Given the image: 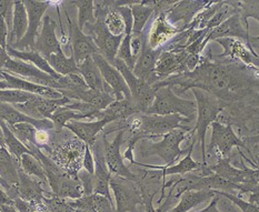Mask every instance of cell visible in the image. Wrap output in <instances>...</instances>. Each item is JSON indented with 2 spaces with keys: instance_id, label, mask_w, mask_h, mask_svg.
Returning a JSON list of instances; mask_svg holds the SVG:
<instances>
[{
  "instance_id": "cell-1",
  "label": "cell",
  "mask_w": 259,
  "mask_h": 212,
  "mask_svg": "<svg viewBox=\"0 0 259 212\" xmlns=\"http://www.w3.org/2000/svg\"><path fill=\"white\" fill-rule=\"evenodd\" d=\"M86 146L85 142L64 128L63 130H50L49 144L41 151L61 169L71 175H78L82 169Z\"/></svg>"
},
{
  "instance_id": "cell-2",
  "label": "cell",
  "mask_w": 259,
  "mask_h": 212,
  "mask_svg": "<svg viewBox=\"0 0 259 212\" xmlns=\"http://www.w3.org/2000/svg\"><path fill=\"white\" fill-rule=\"evenodd\" d=\"M197 138L191 135V131L185 129H175L162 136L158 142H151L148 139H143L136 144L139 154L143 158L156 155L162 160L165 167H170L183 154H187L195 147Z\"/></svg>"
},
{
  "instance_id": "cell-3",
  "label": "cell",
  "mask_w": 259,
  "mask_h": 212,
  "mask_svg": "<svg viewBox=\"0 0 259 212\" xmlns=\"http://www.w3.org/2000/svg\"><path fill=\"white\" fill-rule=\"evenodd\" d=\"M196 103H197V116L196 124L191 130V135L197 138L200 143L201 150V164L207 167L206 161V136L207 130L209 129L212 122L218 121L221 114L225 109L224 102L212 96L209 92L201 90V89H191Z\"/></svg>"
},
{
  "instance_id": "cell-4",
  "label": "cell",
  "mask_w": 259,
  "mask_h": 212,
  "mask_svg": "<svg viewBox=\"0 0 259 212\" xmlns=\"http://www.w3.org/2000/svg\"><path fill=\"white\" fill-rule=\"evenodd\" d=\"M210 129L211 137L209 143L206 147V161L211 157L216 159V161L221 158H229V154L234 148L249 150L243 138H239L236 135L232 124L215 121L211 124Z\"/></svg>"
},
{
  "instance_id": "cell-5",
  "label": "cell",
  "mask_w": 259,
  "mask_h": 212,
  "mask_svg": "<svg viewBox=\"0 0 259 212\" xmlns=\"http://www.w3.org/2000/svg\"><path fill=\"white\" fill-rule=\"evenodd\" d=\"M146 114L159 116L180 115L194 121L197 116V103L178 97L172 91L171 87H161L156 90L154 102Z\"/></svg>"
},
{
  "instance_id": "cell-6",
  "label": "cell",
  "mask_w": 259,
  "mask_h": 212,
  "mask_svg": "<svg viewBox=\"0 0 259 212\" xmlns=\"http://www.w3.org/2000/svg\"><path fill=\"white\" fill-rule=\"evenodd\" d=\"M112 66H115L117 70L122 75L125 79L129 91L132 94V100L137 108L139 114H146L148 109L151 107L154 100L156 90L153 86H150L148 82H146L143 79H139L138 77L134 75L132 69H129L127 65L119 59H115Z\"/></svg>"
},
{
  "instance_id": "cell-7",
  "label": "cell",
  "mask_w": 259,
  "mask_h": 212,
  "mask_svg": "<svg viewBox=\"0 0 259 212\" xmlns=\"http://www.w3.org/2000/svg\"><path fill=\"white\" fill-rule=\"evenodd\" d=\"M109 186L115 198V212H138V205H144L139 181L111 176Z\"/></svg>"
},
{
  "instance_id": "cell-8",
  "label": "cell",
  "mask_w": 259,
  "mask_h": 212,
  "mask_svg": "<svg viewBox=\"0 0 259 212\" xmlns=\"http://www.w3.org/2000/svg\"><path fill=\"white\" fill-rule=\"evenodd\" d=\"M126 135L125 130L117 131V135L114 138V140L108 141L107 140V136L104 132H101L103 136V143H104V154L106 165L108 167L111 176H117L125 178L128 180L133 181H139V177L137 174H135L129 167L125 165L123 157L120 152V148L123 143V137Z\"/></svg>"
},
{
  "instance_id": "cell-9",
  "label": "cell",
  "mask_w": 259,
  "mask_h": 212,
  "mask_svg": "<svg viewBox=\"0 0 259 212\" xmlns=\"http://www.w3.org/2000/svg\"><path fill=\"white\" fill-rule=\"evenodd\" d=\"M82 31L93 39L96 47L98 49V52L108 63L111 65L114 64L123 36L116 37L111 35L107 29L103 19H97L93 25H86Z\"/></svg>"
},
{
  "instance_id": "cell-10",
  "label": "cell",
  "mask_w": 259,
  "mask_h": 212,
  "mask_svg": "<svg viewBox=\"0 0 259 212\" xmlns=\"http://www.w3.org/2000/svg\"><path fill=\"white\" fill-rule=\"evenodd\" d=\"M215 42L223 47L224 51L215 56L208 54L211 58L227 59L234 61V63L259 69V56L252 51L244 41L234 38H223L217 39Z\"/></svg>"
},
{
  "instance_id": "cell-11",
  "label": "cell",
  "mask_w": 259,
  "mask_h": 212,
  "mask_svg": "<svg viewBox=\"0 0 259 212\" xmlns=\"http://www.w3.org/2000/svg\"><path fill=\"white\" fill-rule=\"evenodd\" d=\"M182 28H177L168 20L166 13L156 14L153 16L148 29L144 30L148 46L154 49H164L172 39L182 32Z\"/></svg>"
},
{
  "instance_id": "cell-12",
  "label": "cell",
  "mask_w": 259,
  "mask_h": 212,
  "mask_svg": "<svg viewBox=\"0 0 259 212\" xmlns=\"http://www.w3.org/2000/svg\"><path fill=\"white\" fill-rule=\"evenodd\" d=\"M24 4L28 14V29L25 37L19 42H17L10 47L17 50H33L41 20L45 17V13L50 7V5H53V2L26 0Z\"/></svg>"
},
{
  "instance_id": "cell-13",
  "label": "cell",
  "mask_w": 259,
  "mask_h": 212,
  "mask_svg": "<svg viewBox=\"0 0 259 212\" xmlns=\"http://www.w3.org/2000/svg\"><path fill=\"white\" fill-rule=\"evenodd\" d=\"M48 185L52 188L53 196L76 200L85 196L82 183L78 175H71L61 169L60 171L47 176Z\"/></svg>"
},
{
  "instance_id": "cell-14",
  "label": "cell",
  "mask_w": 259,
  "mask_h": 212,
  "mask_svg": "<svg viewBox=\"0 0 259 212\" xmlns=\"http://www.w3.org/2000/svg\"><path fill=\"white\" fill-rule=\"evenodd\" d=\"M223 38H234L239 39L248 46L249 38V24L243 16V9L230 16L228 19L225 20L221 26L212 29L206 38L207 43L216 41L217 39Z\"/></svg>"
},
{
  "instance_id": "cell-15",
  "label": "cell",
  "mask_w": 259,
  "mask_h": 212,
  "mask_svg": "<svg viewBox=\"0 0 259 212\" xmlns=\"http://www.w3.org/2000/svg\"><path fill=\"white\" fill-rule=\"evenodd\" d=\"M4 71L13 76L24 78V79L33 83H37V85L46 86L53 89H57L58 87L57 80L60 77L59 76L58 78H56V77L50 76L46 74V72H44L39 68H37L36 66H33L29 63H26V61L14 59V58H10L7 61Z\"/></svg>"
},
{
  "instance_id": "cell-16",
  "label": "cell",
  "mask_w": 259,
  "mask_h": 212,
  "mask_svg": "<svg viewBox=\"0 0 259 212\" xmlns=\"http://www.w3.org/2000/svg\"><path fill=\"white\" fill-rule=\"evenodd\" d=\"M71 102L72 100L67 97H63L61 99H48L40 96H35L32 99L28 100L27 102L13 105L20 113L27 115L28 117H31L33 119L50 120L56 110Z\"/></svg>"
},
{
  "instance_id": "cell-17",
  "label": "cell",
  "mask_w": 259,
  "mask_h": 212,
  "mask_svg": "<svg viewBox=\"0 0 259 212\" xmlns=\"http://www.w3.org/2000/svg\"><path fill=\"white\" fill-rule=\"evenodd\" d=\"M93 59L96 65H97L105 83L110 88L111 92L114 93L115 99H132V94L131 91H129L127 83L116 67L108 63L99 52L95 54L93 56Z\"/></svg>"
},
{
  "instance_id": "cell-18",
  "label": "cell",
  "mask_w": 259,
  "mask_h": 212,
  "mask_svg": "<svg viewBox=\"0 0 259 212\" xmlns=\"http://www.w3.org/2000/svg\"><path fill=\"white\" fill-rule=\"evenodd\" d=\"M65 14L69 25V40L71 44V56L74 57L76 64L80 65L87 58L93 57L95 54L98 52L93 39L87 36L77 24L72 22L69 18V15L65 9Z\"/></svg>"
},
{
  "instance_id": "cell-19",
  "label": "cell",
  "mask_w": 259,
  "mask_h": 212,
  "mask_svg": "<svg viewBox=\"0 0 259 212\" xmlns=\"http://www.w3.org/2000/svg\"><path fill=\"white\" fill-rule=\"evenodd\" d=\"M161 51L162 49L154 50L148 46L145 33L143 32L142 51H140L138 56L136 65L134 67L133 72L135 76L139 78V79L145 80L153 87L157 82H158V79H157V77L155 75V68H156L157 59H158Z\"/></svg>"
},
{
  "instance_id": "cell-20",
  "label": "cell",
  "mask_w": 259,
  "mask_h": 212,
  "mask_svg": "<svg viewBox=\"0 0 259 212\" xmlns=\"http://www.w3.org/2000/svg\"><path fill=\"white\" fill-rule=\"evenodd\" d=\"M56 29H57V22L50 16H45L41 30L38 33L35 47H33V50H36L45 58H48L50 55L63 51L61 42L56 35Z\"/></svg>"
},
{
  "instance_id": "cell-21",
  "label": "cell",
  "mask_w": 259,
  "mask_h": 212,
  "mask_svg": "<svg viewBox=\"0 0 259 212\" xmlns=\"http://www.w3.org/2000/svg\"><path fill=\"white\" fill-rule=\"evenodd\" d=\"M42 186H46L37 178L28 176L24 171L19 169V180L16 189L18 197L24 201L30 204L42 203L44 197H53L52 192L45 191Z\"/></svg>"
},
{
  "instance_id": "cell-22",
  "label": "cell",
  "mask_w": 259,
  "mask_h": 212,
  "mask_svg": "<svg viewBox=\"0 0 259 212\" xmlns=\"http://www.w3.org/2000/svg\"><path fill=\"white\" fill-rule=\"evenodd\" d=\"M208 3L209 2H206V0H180V2H176L171 9L166 13L167 18L172 25L183 21L184 26L182 28H185L193 21L197 14L206 7Z\"/></svg>"
},
{
  "instance_id": "cell-23",
  "label": "cell",
  "mask_w": 259,
  "mask_h": 212,
  "mask_svg": "<svg viewBox=\"0 0 259 212\" xmlns=\"http://www.w3.org/2000/svg\"><path fill=\"white\" fill-rule=\"evenodd\" d=\"M0 121H4L7 126H14L17 124H30L36 127L38 130H54L55 126L52 120L44 119L38 120L33 119L31 117L20 113L17 110L13 104L10 103H0Z\"/></svg>"
},
{
  "instance_id": "cell-24",
  "label": "cell",
  "mask_w": 259,
  "mask_h": 212,
  "mask_svg": "<svg viewBox=\"0 0 259 212\" xmlns=\"http://www.w3.org/2000/svg\"><path fill=\"white\" fill-rule=\"evenodd\" d=\"M108 124V121L105 119L90 121V122H83V121H70L66 125L69 131H71L74 135L79 138L81 141L85 142L87 146L92 147L93 144L97 140L100 133L104 131Z\"/></svg>"
},
{
  "instance_id": "cell-25",
  "label": "cell",
  "mask_w": 259,
  "mask_h": 212,
  "mask_svg": "<svg viewBox=\"0 0 259 212\" xmlns=\"http://www.w3.org/2000/svg\"><path fill=\"white\" fill-rule=\"evenodd\" d=\"M193 150L194 147L189 150V152L185 155V157L179 161L177 165H172L170 167H165V166H155V165H147V164H142V163H135L134 166L136 167H142L144 169H156L160 171L161 177L164 178L166 176H185L190 172L199 171L202 167L201 163H197L193 159Z\"/></svg>"
},
{
  "instance_id": "cell-26",
  "label": "cell",
  "mask_w": 259,
  "mask_h": 212,
  "mask_svg": "<svg viewBox=\"0 0 259 212\" xmlns=\"http://www.w3.org/2000/svg\"><path fill=\"white\" fill-rule=\"evenodd\" d=\"M3 77H4V80L8 82L10 89H17V90L26 91L32 94H36V96H40L48 99H61L64 97L63 94L56 90V89L49 88L46 86H41V85H37V83L28 81L24 79V78L13 76L10 74H7V72L5 71H3Z\"/></svg>"
},
{
  "instance_id": "cell-27",
  "label": "cell",
  "mask_w": 259,
  "mask_h": 212,
  "mask_svg": "<svg viewBox=\"0 0 259 212\" xmlns=\"http://www.w3.org/2000/svg\"><path fill=\"white\" fill-rule=\"evenodd\" d=\"M68 201L75 212H115L114 202L101 194L93 193Z\"/></svg>"
},
{
  "instance_id": "cell-28",
  "label": "cell",
  "mask_w": 259,
  "mask_h": 212,
  "mask_svg": "<svg viewBox=\"0 0 259 212\" xmlns=\"http://www.w3.org/2000/svg\"><path fill=\"white\" fill-rule=\"evenodd\" d=\"M139 114L137 108L135 107L132 99H121L115 100L110 105H108L105 110L100 111L99 119H105L108 121V124L112 122L125 121L129 117Z\"/></svg>"
},
{
  "instance_id": "cell-29",
  "label": "cell",
  "mask_w": 259,
  "mask_h": 212,
  "mask_svg": "<svg viewBox=\"0 0 259 212\" xmlns=\"http://www.w3.org/2000/svg\"><path fill=\"white\" fill-rule=\"evenodd\" d=\"M78 69H79V75L82 77V79L85 80L86 85L89 87V89L111 92L110 88L106 85L103 77H101L100 71L98 69L97 65H96V63L94 61L93 57L87 58L83 63L78 65Z\"/></svg>"
},
{
  "instance_id": "cell-30",
  "label": "cell",
  "mask_w": 259,
  "mask_h": 212,
  "mask_svg": "<svg viewBox=\"0 0 259 212\" xmlns=\"http://www.w3.org/2000/svg\"><path fill=\"white\" fill-rule=\"evenodd\" d=\"M28 29V14L24 2L18 0L14 5L13 28L8 36V46L19 42L25 37Z\"/></svg>"
},
{
  "instance_id": "cell-31",
  "label": "cell",
  "mask_w": 259,
  "mask_h": 212,
  "mask_svg": "<svg viewBox=\"0 0 259 212\" xmlns=\"http://www.w3.org/2000/svg\"><path fill=\"white\" fill-rule=\"evenodd\" d=\"M20 164L7 148L0 147V178L10 186L16 187L19 180Z\"/></svg>"
},
{
  "instance_id": "cell-32",
  "label": "cell",
  "mask_w": 259,
  "mask_h": 212,
  "mask_svg": "<svg viewBox=\"0 0 259 212\" xmlns=\"http://www.w3.org/2000/svg\"><path fill=\"white\" fill-rule=\"evenodd\" d=\"M7 54L10 56V58L14 59H19L22 61H26V63H29L33 66H36L37 68L40 69L41 71L46 72V74L58 78L60 75L56 74L55 70L49 66L47 59L42 57V56L39 54L36 50H17L13 47L7 46Z\"/></svg>"
},
{
  "instance_id": "cell-33",
  "label": "cell",
  "mask_w": 259,
  "mask_h": 212,
  "mask_svg": "<svg viewBox=\"0 0 259 212\" xmlns=\"http://www.w3.org/2000/svg\"><path fill=\"white\" fill-rule=\"evenodd\" d=\"M215 191H207V190H190L186 191L182 197H180L177 204L169 212H188L194 209L197 205L204 202L210 201L215 197Z\"/></svg>"
},
{
  "instance_id": "cell-34",
  "label": "cell",
  "mask_w": 259,
  "mask_h": 212,
  "mask_svg": "<svg viewBox=\"0 0 259 212\" xmlns=\"http://www.w3.org/2000/svg\"><path fill=\"white\" fill-rule=\"evenodd\" d=\"M131 9L134 18L133 36H142L146 25L155 14L154 8L151 7L149 0H147V2L138 0V2H135L131 6Z\"/></svg>"
},
{
  "instance_id": "cell-35",
  "label": "cell",
  "mask_w": 259,
  "mask_h": 212,
  "mask_svg": "<svg viewBox=\"0 0 259 212\" xmlns=\"http://www.w3.org/2000/svg\"><path fill=\"white\" fill-rule=\"evenodd\" d=\"M46 59L56 74L60 76H68L74 74L79 75V69H78V65L76 64L74 57L72 56L67 57L64 51L50 55Z\"/></svg>"
},
{
  "instance_id": "cell-36",
  "label": "cell",
  "mask_w": 259,
  "mask_h": 212,
  "mask_svg": "<svg viewBox=\"0 0 259 212\" xmlns=\"http://www.w3.org/2000/svg\"><path fill=\"white\" fill-rule=\"evenodd\" d=\"M2 126L4 139H5V147L7 148L8 151L14 155L17 161L20 164V159L26 153H31L30 150L28 149L24 143H22L18 138H17L14 132L9 129V127L5 124L4 121H0Z\"/></svg>"
},
{
  "instance_id": "cell-37",
  "label": "cell",
  "mask_w": 259,
  "mask_h": 212,
  "mask_svg": "<svg viewBox=\"0 0 259 212\" xmlns=\"http://www.w3.org/2000/svg\"><path fill=\"white\" fill-rule=\"evenodd\" d=\"M20 169L28 176L37 178L38 180H40L45 185L49 186L44 167L41 166L40 161H39L33 154L26 153L22 155L20 159Z\"/></svg>"
},
{
  "instance_id": "cell-38",
  "label": "cell",
  "mask_w": 259,
  "mask_h": 212,
  "mask_svg": "<svg viewBox=\"0 0 259 212\" xmlns=\"http://www.w3.org/2000/svg\"><path fill=\"white\" fill-rule=\"evenodd\" d=\"M81 119H89V117L87 115L78 113V111L67 108L66 105L56 110L52 118H50L55 126V130H63L68 122L80 121Z\"/></svg>"
},
{
  "instance_id": "cell-39",
  "label": "cell",
  "mask_w": 259,
  "mask_h": 212,
  "mask_svg": "<svg viewBox=\"0 0 259 212\" xmlns=\"http://www.w3.org/2000/svg\"><path fill=\"white\" fill-rule=\"evenodd\" d=\"M67 4L76 6L78 8L77 25L81 30H83L86 25L95 24L96 18L93 0H77V2H67Z\"/></svg>"
},
{
  "instance_id": "cell-40",
  "label": "cell",
  "mask_w": 259,
  "mask_h": 212,
  "mask_svg": "<svg viewBox=\"0 0 259 212\" xmlns=\"http://www.w3.org/2000/svg\"><path fill=\"white\" fill-rule=\"evenodd\" d=\"M9 129L14 132V135L25 144L27 148L31 146L37 147L36 136L38 129L30 124H17L14 126H8Z\"/></svg>"
},
{
  "instance_id": "cell-41",
  "label": "cell",
  "mask_w": 259,
  "mask_h": 212,
  "mask_svg": "<svg viewBox=\"0 0 259 212\" xmlns=\"http://www.w3.org/2000/svg\"><path fill=\"white\" fill-rule=\"evenodd\" d=\"M105 25L107 29L116 37L125 36L126 32V26H125V20H123L121 14L118 10V7L109 10V13L105 17Z\"/></svg>"
},
{
  "instance_id": "cell-42",
  "label": "cell",
  "mask_w": 259,
  "mask_h": 212,
  "mask_svg": "<svg viewBox=\"0 0 259 212\" xmlns=\"http://www.w3.org/2000/svg\"><path fill=\"white\" fill-rule=\"evenodd\" d=\"M35 96L36 94L17 90V89H4V90H0V103H10L15 105L27 102Z\"/></svg>"
},
{
  "instance_id": "cell-43",
  "label": "cell",
  "mask_w": 259,
  "mask_h": 212,
  "mask_svg": "<svg viewBox=\"0 0 259 212\" xmlns=\"http://www.w3.org/2000/svg\"><path fill=\"white\" fill-rule=\"evenodd\" d=\"M132 37L133 35L123 36L120 47L118 49V52H117V59L123 61V63L127 65L128 68L133 70L137 60L134 57L133 51H132Z\"/></svg>"
},
{
  "instance_id": "cell-44",
  "label": "cell",
  "mask_w": 259,
  "mask_h": 212,
  "mask_svg": "<svg viewBox=\"0 0 259 212\" xmlns=\"http://www.w3.org/2000/svg\"><path fill=\"white\" fill-rule=\"evenodd\" d=\"M42 203L46 205L50 212H75L74 208L69 204L68 199L58 197H44Z\"/></svg>"
},
{
  "instance_id": "cell-45",
  "label": "cell",
  "mask_w": 259,
  "mask_h": 212,
  "mask_svg": "<svg viewBox=\"0 0 259 212\" xmlns=\"http://www.w3.org/2000/svg\"><path fill=\"white\" fill-rule=\"evenodd\" d=\"M215 194H218V196L225 197L226 199L230 200V201H232L235 205H237L241 212H259V205H255L252 203H249L248 201H245V200H243L241 198L234 196L233 193L215 191Z\"/></svg>"
},
{
  "instance_id": "cell-46",
  "label": "cell",
  "mask_w": 259,
  "mask_h": 212,
  "mask_svg": "<svg viewBox=\"0 0 259 212\" xmlns=\"http://www.w3.org/2000/svg\"><path fill=\"white\" fill-rule=\"evenodd\" d=\"M14 5L15 2L11 0H0V15L4 17V19L9 28V33L13 28V17H14Z\"/></svg>"
},
{
  "instance_id": "cell-47",
  "label": "cell",
  "mask_w": 259,
  "mask_h": 212,
  "mask_svg": "<svg viewBox=\"0 0 259 212\" xmlns=\"http://www.w3.org/2000/svg\"><path fill=\"white\" fill-rule=\"evenodd\" d=\"M82 169L86 170L90 175L95 174V159L92 152V149H90L89 146H86L85 155H83L82 161Z\"/></svg>"
},
{
  "instance_id": "cell-48",
  "label": "cell",
  "mask_w": 259,
  "mask_h": 212,
  "mask_svg": "<svg viewBox=\"0 0 259 212\" xmlns=\"http://www.w3.org/2000/svg\"><path fill=\"white\" fill-rule=\"evenodd\" d=\"M8 36H9V28L7 24H6L4 17L0 15V46H2L4 49H7Z\"/></svg>"
},
{
  "instance_id": "cell-49",
  "label": "cell",
  "mask_w": 259,
  "mask_h": 212,
  "mask_svg": "<svg viewBox=\"0 0 259 212\" xmlns=\"http://www.w3.org/2000/svg\"><path fill=\"white\" fill-rule=\"evenodd\" d=\"M219 198H221V197H219L218 194H216V196L210 200V203L208 204L205 209H202L200 211H195V212H222L221 210L218 209Z\"/></svg>"
},
{
  "instance_id": "cell-50",
  "label": "cell",
  "mask_w": 259,
  "mask_h": 212,
  "mask_svg": "<svg viewBox=\"0 0 259 212\" xmlns=\"http://www.w3.org/2000/svg\"><path fill=\"white\" fill-rule=\"evenodd\" d=\"M15 205L14 204V200L11 199L7 192H6L4 189L0 187V205Z\"/></svg>"
},
{
  "instance_id": "cell-51",
  "label": "cell",
  "mask_w": 259,
  "mask_h": 212,
  "mask_svg": "<svg viewBox=\"0 0 259 212\" xmlns=\"http://www.w3.org/2000/svg\"><path fill=\"white\" fill-rule=\"evenodd\" d=\"M248 47L259 56V36H250L248 38Z\"/></svg>"
},
{
  "instance_id": "cell-52",
  "label": "cell",
  "mask_w": 259,
  "mask_h": 212,
  "mask_svg": "<svg viewBox=\"0 0 259 212\" xmlns=\"http://www.w3.org/2000/svg\"><path fill=\"white\" fill-rule=\"evenodd\" d=\"M248 202L255 205H259V186L248 192Z\"/></svg>"
},
{
  "instance_id": "cell-53",
  "label": "cell",
  "mask_w": 259,
  "mask_h": 212,
  "mask_svg": "<svg viewBox=\"0 0 259 212\" xmlns=\"http://www.w3.org/2000/svg\"><path fill=\"white\" fill-rule=\"evenodd\" d=\"M10 59V56L7 54V50L0 46V72H3L7 61Z\"/></svg>"
},
{
  "instance_id": "cell-54",
  "label": "cell",
  "mask_w": 259,
  "mask_h": 212,
  "mask_svg": "<svg viewBox=\"0 0 259 212\" xmlns=\"http://www.w3.org/2000/svg\"><path fill=\"white\" fill-rule=\"evenodd\" d=\"M243 140L245 141L246 146L247 144H250V146H259V135L243 138Z\"/></svg>"
},
{
  "instance_id": "cell-55",
  "label": "cell",
  "mask_w": 259,
  "mask_h": 212,
  "mask_svg": "<svg viewBox=\"0 0 259 212\" xmlns=\"http://www.w3.org/2000/svg\"><path fill=\"white\" fill-rule=\"evenodd\" d=\"M4 89H10V87L6 80H0V90H4Z\"/></svg>"
},
{
  "instance_id": "cell-56",
  "label": "cell",
  "mask_w": 259,
  "mask_h": 212,
  "mask_svg": "<svg viewBox=\"0 0 259 212\" xmlns=\"http://www.w3.org/2000/svg\"><path fill=\"white\" fill-rule=\"evenodd\" d=\"M0 147H5V139H4V133H3L2 126H0Z\"/></svg>"
},
{
  "instance_id": "cell-57",
  "label": "cell",
  "mask_w": 259,
  "mask_h": 212,
  "mask_svg": "<svg viewBox=\"0 0 259 212\" xmlns=\"http://www.w3.org/2000/svg\"><path fill=\"white\" fill-rule=\"evenodd\" d=\"M256 165H257V166H259V158L256 160Z\"/></svg>"
},
{
  "instance_id": "cell-58",
  "label": "cell",
  "mask_w": 259,
  "mask_h": 212,
  "mask_svg": "<svg viewBox=\"0 0 259 212\" xmlns=\"http://www.w3.org/2000/svg\"><path fill=\"white\" fill-rule=\"evenodd\" d=\"M258 186H259V183H258Z\"/></svg>"
}]
</instances>
